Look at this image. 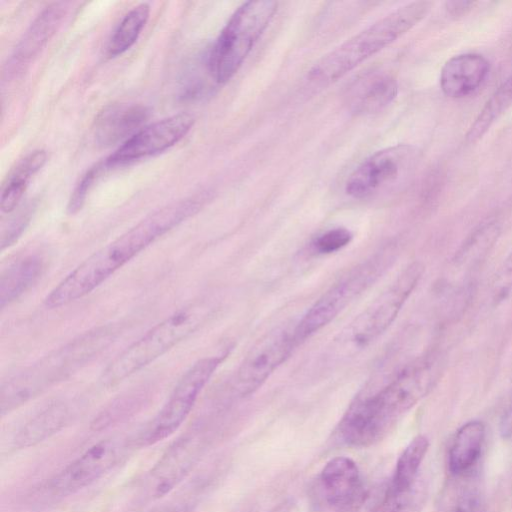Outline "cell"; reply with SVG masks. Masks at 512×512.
<instances>
[{
	"label": "cell",
	"mask_w": 512,
	"mask_h": 512,
	"mask_svg": "<svg viewBox=\"0 0 512 512\" xmlns=\"http://www.w3.org/2000/svg\"><path fill=\"white\" fill-rule=\"evenodd\" d=\"M202 203L201 198H186L146 216L72 270L46 296L45 306L59 308L91 293L142 250L197 213Z\"/></svg>",
	"instance_id": "obj_1"
},
{
	"label": "cell",
	"mask_w": 512,
	"mask_h": 512,
	"mask_svg": "<svg viewBox=\"0 0 512 512\" xmlns=\"http://www.w3.org/2000/svg\"><path fill=\"white\" fill-rule=\"evenodd\" d=\"M443 370L442 357L428 354L408 364L379 391L357 399L346 412L352 435L367 447L381 440L399 417L433 389Z\"/></svg>",
	"instance_id": "obj_2"
},
{
	"label": "cell",
	"mask_w": 512,
	"mask_h": 512,
	"mask_svg": "<svg viewBox=\"0 0 512 512\" xmlns=\"http://www.w3.org/2000/svg\"><path fill=\"white\" fill-rule=\"evenodd\" d=\"M115 335L116 329L111 325L95 328L11 377L1 386V414L10 413L66 379L106 349Z\"/></svg>",
	"instance_id": "obj_3"
},
{
	"label": "cell",
	"mask_w": 512,
	"mask_h": 512,
	"mask_svg": "<svg viewBox=\"0 0 512 512\" xmlns=\"http://www.w3.org/2000/svg\"><path fill=\"white\" fill-rule=\"evenodd\" d=\"M431 7L429 1H414L394 10L323 56L309 78L321 84L338 80L417 25Z\"/></svg>",
	"instance_id": "obj_4"
},
{
	"label": "cell",
	"mask_w": 512,
	"mask_h": 512,
	"mask_svg": "<svg viewBox=\"0 0 512 512\" xmlns=\"http://www.w3.org/2000/svg\"><path fill=\"white\" fill-rule=\"evenodd\" d=\"M213 309L211 303L197 301L175 311L117 355L103 370L100 383L116 386L146 367L198 330Z\"/></svg>",
	"instance_id": "obj_5"
},
{
	"label": "cell",
	"mask_w": 512,
	"mask_h": 512,
	"mask_svg": "<svg viewBox=\"0 0 512 512\" xmlns=\"http://www.w3.org/2000/svg\"><path fill=\"white\" fill-rule=\"evenodd\" d=\"M272 0L247 1L231 15L220 32L207 59L215 82H228L264 33L277 11Z\"/></svg>",
	"instance_id": "obj_6"
},
{
	"label": "cell",
	"mask_w": 512,
	"mask_h": 512,
	"mask_svg": "<svg viewBox=\"0 0 512 512\" xmlns=\"http://www.w3.org/2000/svg\"><path fill=\"white\" fill-rule=\"evenodd\" d=\"M397 248H381L335 282L294 326L298 345L334 320L351 302L372 286L393 264Z\"/></svg>",
	"instance_id": "obj_7"
},
{
	"label": "cell",
	"mask_w": 512,
	"mask_h": 512,
	"mask_svg": "<svg viewBox=\"0 0 512 512\" xmlns=\"http://www.w3.org/2000/svg\"><path fill=\"white\" fill-rule=\"evenodd\" d=\"M424 272L420 262L409 264L367 308L349 323L333 344L336 356H350L377 340L394 322Z\"/></svg>",
	"instance_id": "obj_8"
},
{
	"label": "cell",
	"mask_w": 512,
	"mask_h": 512,
	"mask_svg": "<svg viewBox=\"0 0 512 512\" xmlns=\"http://www.w3.org/2000/svg\"><path fill=\"white\" fill-rule=\"evenodd\" d=\"M420 162V151L408 144H399L375 152L349 175L346 193L355 199H368L405 188L412 180Z\"/></svg>",
	"instance_id": "obj_9"
},
{
	"label": "cell",
	"mask_w": 512,
	"mask_h": 512,
	"mask_svg": "<svg viewBox=\"0 0 512 512\" xmlns=\"http://www.w3.org/2000/svg\"><path fill=\"white\" fill-rule=\"evenodd\" d=\"M226 355L196 361L178 380L168 400L139 437L144 446L155 444L173 434L185 421L204 386Z\"/></svg>",
	"instance_id": "obj_10"
},
{
	"label": "cell",
	"mask_w": 512,
	"mask_h": 512,
	"mask_svg": "<svg viewBox=\"0 0 512 512\" xmlns=\"http://www.w3.org/2000/svg\"><path fill=\"white\" fill-rule=\"evenodd\" d=\"M298 346L294 327L267 332L249 350L236 374V390L245 397L254 393Z\"/></svg>",
	"instance_id": "obj_11"
},
{
	"label": "cell",
	"mask_w": 512,
	"mask_h": 512,
	"mask_svg": "<svg viewBox=\"0 0 512 512\" xmlns=\"http://www.w3.org/2000/svg\"><path fill=\"white\" fill-rule=\"evenodd\" d=\"M119 456L116 441H100L47 480L40 490L49 498L72 495L100 479L117 463Z\"/></svg>",
	"instance_id": "obj_12"
},
{
	"label": "cell",
	"mask_w": 512,
	"mask_h": 512,
	"mask_svg": "<svg viewBox=\"0 0 512 512\" xmlns=\"http://www.w3.org/2000/svg\"><path fill=\"white\" fill-rule=\"evenodd\" d=\"M194 117L186 112L157 121L139 130L106 160L107 167L123 165L165 151L192 128Z\"/></svg>",
	"instance_id": "obj_13"
},
{
	"label": "cell",
	"mask_w": 512,
	"mask_h": 512,
	"mask_svg": "<svg viewBox=\"0 0 512 512\" xmlns=\"http://www.w3.org/2000/svg\"><path fill=\"white\" fill-rule=\"evenodd\" d=\"M199 448L197 438L188 433L173 442L146 477L149 496L160 498L173 490L193 468Z\"/></svg>",
	"instance_id": "obj_14"
},
{
	"label": "cell",
	"mask_w": 512,
	"mask_h": 512,
	"mask_svg": "<svg viewBox=\"0 0 512 512\" xmlns=\"http://www.w3.org/2000/svg\"><path fill=\"white\" fill-rule=\"evenodd\" d=\"M321 488L329 505L340 510H350L361 504L364 488L356 463L344 456L334 457L320 474Z\"/></svg>",
	"instance_id": "obj_15"
},
{
	"label": "cell",
	"mask_w": 512,
	"mask_h": 512,
	"mask_svg": "<svg viewBox=\"0 0 512 512\" xmlns=\"http://www.w3.org/2000/svg\"><path fill=\"white\" fill-rule=\"evenodd\" d=\"M151 111L141 104H111L95 121V137L99 145L109 147L135 135L149 119Z\"/></svg>",
	"instance_id": "obj_16"
},
{
	"label": "cell",
	"mask_w": 512,
	"mask_h": 512,
	"mask_svg": "<svg viewBox=\"0 0 512 512\" xmlns=\"http://www.w3.org/2000/svg\"><path fill=\"white\" fill-rule=\"evenodd\" d=\"M489 72L488 60L477 53H463L450 58L441 69L440 87L450 98H463L475 92Z\"/></svg>",
	"instance_id": "obj_17"
},
{
	"label": "cell",
	"mask_w": 512,
	"mask_h": 512,
	"mask_svg": "<svg viewBox=\"0 0 512 512\" xmlns=\"http://www.w3.org/2000/svg\"><path fill=\"white\" fill-rule=\"evenodd\" d=\"M397 92L398 84L393 76L382 71H370L349 86L347 105L354 114H374L388 106Z\"/></svg>",
	"instance_id": "obj_18"
},
{
	"label": "cell",
	"mask_w": 512,
	"mask_h": 512,
	"mask_svg": "<svg viewBox=\"0 0 512 512\" xmlns=\"http://www.w3.org/2000/svg\"><path fill=\"white\" fill-rule=\"evenodd\" d=\"M67 11L66 2H56L35 18L14 49L11 58L13 67L26 64L39 54L60 27Z\"/></svg>",
	"instance_id": "obj_19"
},
{
	"label": "cell",
	"mask_w": 512,
	"mask_h": 512,
	"mask_svg": "<svg viewBox=\"0 0 512 512\" xmlns=\"http://www.w3.org/2000/svg\"><path fill=\"white\" fill-rule=\"evenodd\" d=\"M69 419L64 402H54L32 417L14 438L16 449L33 447L60 431Z\"/></svg>",
	"instance_id": "obj_20"
},
{
	"label": "cell",
	"mask_w": 512,
	"mask_h": 512,
	"mask_svg": "<svg viewBox=\"0 0 512 512\" xmlns=\"http://www.w3.org/2000/svg\"><path fill=\"white\" fill-rule=\"evenodd\" d=\"M428 448L429 441L427 437L418 435L403 450L397 460L392 482L386 496L388 503L408 495Z\"/></svg>",
	"instance_id": "obj_21"
},
{
	"label": "cell",
	"mask_w": 512,
	"mask_h": 512,
	"mask_svg": "<svg viewBox=\"0 0 512 512\" xmlns=\"http://www.w3.org/2000/svg\"><path fill=\"white\" fill-rule=\"evenodd\" d=\"M43 261L36 255L25 256L6 268L0 277L1 309L22 296L41 276Z\"/></svg>",
	"instance_id": "obj_22"
},
{
	"label": "cell",
	"mask_w": 512,
	"mask_h": 512,
	"mask_svg": "<svg viewBox=\"0 0 512 512\" xmlns=\"http://www.w3.org/2000/svg\"><path fill=\"white\" fill-rule=\"evenodd\" d=\"M484 438L485 425L482 421L471 420L458 429L448 456L449 469L453 474H462L477 462Z\"/></svg>",
	"instance_id": "obj_23"
},
{
	"label": "cell",
	"mask_w": 512,
	"mask_h": 512,
	"mask_svg": "<svg viewBox=\"0 0 512 512\" xmlns=\"http://www.w3.org/2000/svg\"><path fill=\"white\" fill-rule=\"evenodd\" d=\"M512 105V72L499 85L484 107L479 112L474 123L466 134L470 143L480 139L493 123Z\"/></svg>",
	"instance_id": "obj_24"
},
{
	"label": "cell",
	"mask_w": 512,
	"mask_h": 512,
	"mask_svg": "<svg viewBox=\"0 0 512 512\" xmlns=\"http://www.w3.org/2000/svg\"><path fill=\"white\" fill-rule=\"evenodd\" d=\"M150 14V6L141 3L131 9L121 20L107 45V55L110 58L126 52L137 41Z\"/></svg>",
	"instance_id": "obj_25"
},
{
	"label": "cell",
	"mask_w": 512,
	"mask_h": 512,
	"mask_svg": "<svg viewBox=\"0 0 512 512\" xmlns=\"http://www.w3.org/2000/svg\"><path fill=\"white\" fill-rule=\"evenodd\" d=\"M500 234L499 223L492 219L482 223L468 237L456 254V262L471 264L478 262L494 245Z\"/></svg>",
	"instance_id": "obj_26"
},
{
	"label": "cell",
	"mask_w": 512,
	"mask_h": 512,
	"mask_svg": "<svg viewBox=\"0 0 512 512\" xmlns=\"http://www.w3.org/2000/svg\"><path fill=\"white\" fill-rule=\"evenodd\" d=\"M46 160L47 153L44 150L31 152L12 169L4 185L26 190L29 180L44 166Z\"/></svg>",
	"instance_id": "obj_27"
},
{
	"label": "cell",
	"mask_w": 512,
	"mask_h": 512,
	"mask_svg": "<svg viewBox=\"0 0 512 512\" xmlns=\"http://www.w3.org/2000/svg\"><path fill=\"white\" fill-rule=\"evenodd\" d=\"M105 168H108L105 162L99 163L87 170L81 177L68 202L67 211L69 214H75L82 208L91 187Z\"/></svg>",
	"instance_id": "obj_28"
},
{
	"label": "cell",
	"mask_w": 512,
	"mask_h": 512,
	"mask_svg": "<svg viewBox=\"0 0 512 512\" xmlns=\"http://www.w3.org/2000/svg\"><path fill=\"white\" fill-rule=\"evenodd\" d=\"M352 233L342 227L330 229L319 235L313 242L315 250L321 254L336 252L352 240Z\"/></svg>",
	"instance_id": "obj_29"
},
{
	"label": "cell",
	"mask_w": 512,
	"mask_h": 512,
	"mask_svg": "<svg viewBox=\"0 0 512 512\" xmlns=\"http://www.w3.org/2000/svg\"><path fill=\"white\" fill-rule=\"evenodd\" d=\"M34 211V205H27L14 215L1 232V250L11 246L27 227Z\"/></svg>",
	"instance_id": "obj_30"
},
{
	"label": "cell",
	"mask_w": 512,
	"mask_h": 512,
	"mask_svg": "<svg viewBox=\"0 0 512 512\" xmlns=\"http://www.w3.org/2000/svg\"><path fill=\"white\" fill-rule=\"evenodd\" d=\"M512 291V251L503 261L492 282V294L496 301L504 300Z\"/></svg>",
	"instance_id": "obj_31"
},
{
	"label": "cell",
	"mask_w": 512,
	"mask_h": 512,
	"mask_svg": "<svg viewBox=\"0 0 512 512\" xmlns=\"http://www.w3.org/2000/svg\"><path fill=\"white\" fill-rule=\"evenodd\" d=\"M456 512H486V507L479 493L467 491L458 500Z\"/></svg>",
	"instance_id": "obj_32"
},
{
	"label": "cell",
	"mask_w": 512,
	"mask_h": 512,
	"mask_svg": "<svg viewBox=\"0 0 512 512\" xmlns=\"http://www.w3.org/2000/svg\"><path fill=\"white\" fill-rule=\"evenodd\" d=\"M476 2L473 1H448L445 3L447 13L452 17H461L469 12Z\"/></svg>",
	"instance_id": "obj_33"
},
{
	"label": "cell",
	"mask_w": 512,
	"mask_h": 512,
	"mask_svg": "<svg viewBox=\"0 0 512 512\" xmlns=\"http://www.w3.org/2000/svg\"><path fill=\"white\" fill-rule=\"evenodd\" d=\"M192 504L187 500L170 502L158 507H155L149 512H190Z\"/></svg>",
	"instance_id": "obj_34"
},
{
	"label": "cell",
	"mask_w": 512,
	"mask_h": 512,
	"mask_svg": "<svg viewBox=\"0 0 512 512\" xmlns=\"http://www.w3.org/2000/svg\"><path fill=\"white\" fill-rule=\"evenodd\" d=\"M499 431L502 438L509 439L512 437V407L504 412L500 419Z\"/></svg>",
	"instance_id": "obj_35"
},
{
	"label": "cell",
	"mask_w": 512,
	"mask_h": 512,
	"mask_svg": "<svg viewBox=\"0 0 512 512\" xmlns=\"http://www.w3.org/2000/svg\"><path fill=\"white\" fill-rule=\"evenodd\" d=\"M294 507V502L292 499H286L283 502L279 503L269 512H292Z\"/></svg>",
	"instance_id": "obj_36"
}]
</instances>
